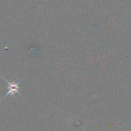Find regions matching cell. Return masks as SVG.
Returning a JSON list of instances; mask_svg holds the SVG:
<instances>
[{
  "label": "cell",
  "mask_w": 131,
  "mask_h": 131,
  "mask_svg": "<svg viewBox=\"0 0 131 131\" xmlns=\"http://www.w3.org/2000/svg\"><path fill=\"white\" fill-rule=\"evenodd\" d=\"M3 78L6 81V83L8 84V92L5 95L4 98H6L7 96H14L16 93L17 94H20L19 93V83H21V81H19V82H10V81L7 80L6 78H4L3 77Z\"/></svg>",
  "instance_id": "cell-1"
}]
</instances>
